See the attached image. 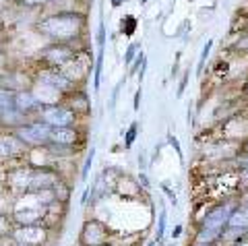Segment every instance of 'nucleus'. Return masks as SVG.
Returning <instances> with one entry per match:
<instances>
[{
	"mask_svg": "<svg viewBox=\"0 0 248 246\" xmlns=\"http://www.w3.org/2000/svg\"><path fill=\"white\" fill-rule=\"evenodd\" d=\"M87 11H48L33 23L35 33L48 40V44L81 46L87 35Z\"/></svg>",
	"mask_w": 248,
	"mask_h": 246,
	"instance_id": "nucleus-1",
	"label": "nucleus"
},
{
	"mask_svg": "<svg viewBox=\"0 0 248 246\" xmlns=\"http://www.w3.org/2000/svg\"><path fill=\"white\" fill-rule=\"evenodd\" d=\"M19 139L27 145L29 149H35V147H48L50 145V133H52V126H48L44 120L40 118H31L27 120L25 124H21L13 130Z\"/></svg>",
	"mask_w": 248,
	"mask_h": 246,
	"instance_id": "nucleus-2",
	"label": "nucleus"
},
{
	"mask_svg": "<svg viewBox=\"0 0 248 246\" xmlns=\"http://www.w3.org/2000/svg\"><path fill=\"white\" fill-rule=\"evenodd\" d=\"M81 48L83 46H75V44H48L37 54V62L42 66L62 68L81 52Z\"/></svg>",
	"mask_w": 248,
	"mask_h": 246,
	"instance_id": "nucleus-3",
	"label": "nucleus"
},
{
	"mask_svg": "<svg viewBox=\"0 0 248 246\" xmlns=\"http://www.w3.org/2000/svg\"><path fill=\"white\" fill-rule=\"evenodd\" d=\"M37 118L44 120L48 126L52 128H58V126H75V124H81V116L77 114L75 110H71L64 102L60 104H52V106H44Z\"/></svg>",
	"mask_w": 248,
	"mask_h": 246,
	"instance_id": "nucleus-4",
	"label": "nucleus"
},
{
	"mask_svg": "<svg viewBox=\"0 0 248 246\" xmlns=\"http://www.w3.org/2000/svg\"><path fill=\"white\" fill-rule=\"evenodd\" d=\"M31 180H33V166H29L27 161L19 166H11L4 172V186L11 190L13 195H23L31 190Z\"/></svg>",
	"mask_w": 248,
	"mask_h": 246,
	"instance_id": "nucleus-5",
	"label": "nucleus"
},
{
	"mask_svg": "<svg viewBox=\"0 0 248 246\" xmlns=\"http://www.w3.org/2000/svg\"><path fill=\"white\" fill-rule=\"evenodd\" d=\"M52 228L46 224H33V226H15L13 240H17L23 246H48Z\"/></svg>",
	"mask_w": 248,
	"mask_h": 246,
	"instance_id": "nucleus-6",
	"label": "nucleus"
},
{
	"mask_svg": "<svg viewBox=\"0 0 248 246\" xmlns=\"http://www.w3.org/2000/svg\"><path fill=\"white\" fill-rule=\"evenodd\" d=\"M110 230L104 221L99 219H87L81 228V234H79V246H106L110 242Z\"/></svg>",
	"mask_w": 248,
	"mask_h": 246,
	"instance_id": "nucleus-7",
	"label": "nucleus"
},
{
	"mask_svg": "<svg viewBox=\"0 0 248 246\" xmlns=\"http://www.w3.org/2000/svg\"><path fill=\"white\" fill-rule=\"evenodd\" d=\"M29 147L13 130H0V161H19L25 159Z\"/></svg>",
	"mask_w": 248,
	"mask_h": 246,
	"instance_id": "nucleus-8",
	"label": "nucleus"
},
{
	"mask_svg": "<svg viewBox=\"0 0 248 246\" xmlns=\"http://www.w3.org/2000/svg\"><path fill=\"white\" fill-rule=\"evenodd\" d=\"M15 104H17V110H21L29 118H37V114H40V110L44 108L40 102H37V97L33 95V91H31L29 87L27 89H17Z\"/></svg>",
	"mask_w": 248,
	"mask_h": 246,
	"instance_id": "nucleus-9",
	"label": "nucleus"
},
{
	"mask_svg": "<svg viewBox=\"0 0 248 246\" xmlns=\"http://www.w3.org/2000/svg\"><path fill=\"white\" fill-rule=\"evenodd\" d=\"M64 104L71 108V110H75L81 118H85V116H87V114L91 112V99H89L87 93H85L83 87L71 91V93H66V95H64Z\"/></svg>",
	"mask_w": 248,
	"mask_h": 246,
	"instance_id": "nucleus-10",
	"label": "nucleus"
},
{
	"mask_svg": "<svg viewBox=\"0 0 248 246\" xmlns=\"http://www.w3.org/2000/svg\"><path fill=\"white\" fill-rule=\"evenodd\" d=\"M228 228L232 230H242V232L248 234V207L240 203L234 213L230 215V221H228Z\"/></svg>",
	"mask_w": 248,
	"mask_h": 246,
	"instance_id": "nucleus-11",
	"label": "nucleus"
},
{
	"mask_svg": "<svg viewBox=\"0 0 248 246\" xmlns=\"http://www.w3.org/2000/svg\"><path fill=\"white\" fill-rule=\"evenodd\" d=\"M15 95H17L15 89L0 87V118H2L6 112H11V110L17 108V104H15Z\"/></svg>",
	"mask_w": 248,
	"mask_h": 246,
	"instance_id": "nucleus-12",
	"label": "nucleus"
},
{
	"mask_svg": "<svg viewBox=\"0 0 248 246\" xmlns=\"http://www.w3.org/2000/svg\"><path fill=\"white\" fill-rule=\"evenodd\" d=\"M56 0H17V4L25 11H50Z\"/></svg>",
	"mask_w": 248,
	"mask_h": 246,
	"instance_id": "nucleus-13",
	"label": "nucleus"
},
{
	"mask_svg": "<svg viewBox=\"0 0 248 246\" xmlns=\"http://www.w3.org/2000/svg\"><path fill=\"white\" fill-rule=\"evenodd\" d=\"M104 50L106 48H97V56H95V66H93V89L99 91L102 85V66H104Z\"/></svg>",
	"mask_w": 248,
	"mask_h": 246,
	"instance_id": "nucleus-14",
	"label": "nucleus"
},
{
	"mask_svg": "<svg viewBox=\"0 0 248 246\" xmlns=\"http://www.w3.org/2000/svg\"><path fill=\"white\" fill-rule=\"evenodd\" d=\"M13 230H15V221L11 217V213H2V211H0V240L11 238Z\"/></svg>",
	"mask_w": 248,
	"mask_h": 246,
	"instance_id": "nucleus-15",
	"label": "nucleus"
},
{
	"mask_svg": "<svg viewBox=\"0 0 248 246\" xmlns=\"http://www.w3.org/2000/svg\"><path fill=\"white\" fill-rule=\"evenodd\" d=\"M232 50H234L236 54H248V29L236 33V42H234V46H232Z\"/></svg>",
	"mask_w": 248,
	"mask_h": 246,
	"instance_id": "nucleus-16",
	"label": "nucleus"
},
{
	"mask_svg": "<svg viewBox=\"0 0 248 246\" xmlns=\"http://www.w3.org/2000/svg\"><path fill=\"white\" fill-rule=\"evenodd\" d=\"M143 48H141V42H133L128 46L126 50H124V66H130L135 62V58L139 56V52H141Z\"/></svg>",
	"mask_w": 248,
	"mask_h": 246,
	"instance_id": "nucleus-17",
	"label": "nucleus"
},
{
	"mask_svg": "<svg viewBox=\"0 0 248 246\" xmlns=\"http://www.w3.org/2000/svg\"><path fill=\"white\" fill-rule=\"evenodd\" d=\"M135 29H137V19L133 17V15H126L120 23V33L122 35H133Z\"/></svg>",
	"mask_w": 248,
	"mask_h": 246,
	"instance_id": "nucleus-18",
	"label": "nucleus"
},
{
	"mask_svg": "<svg viewBox=\"0 0 248 246\" xmlns=\"http://www.w3.org/2000/svg\"><path fill=\"white\" fill-rule=\"evenodd\" d=\"M139 135V122H130V126L126 130V137H124V149H130L133 147V143Z\"/></svg>",
	"mask_w": 248,
	"mask_h": 246,
	"instance_id": "nucleus-19",
	"label": "nucleus"
},
{
	"mask_svg": "<svg viewBox=\"0 0 248 246\" xmlns=\"http://www.w3.org/2000/svg\"><path fill=\"white\" fill-rule=\"evenodd\" d=\"M93 159H95V147H91V149L87 151V157H85V164H83V170H81V180H83V182L87 180L89 170H91V166H93Z\"/></svg>",
	"mask_w": 248,
	"mask_h": 246,
	"instance_id": "nucleus-20",
	"label": "nucleus"
},
{
	"mask_svg": "<svg viewBox=\"0 0 248 246\" xmlns=\"http://www.w3.org/2000/svg\"><path fill=\"white\" fill-rule=\"evenodd\" d=\"M211 48H213V40H207L205 48H203V54H201V58H199V66H197V73H199V75L203 73V68H205V62H207L209 54H211Z\"/></svg>",
	"mask_w": 248,
	"mask_h": 246,
	"instance_id": "nucleus-21",
	"label": "nucleus"
},
{
	"mask_svg": "<svg viewBox=\"0 0 248 246\" xmlns=\"http://www.w3.org/2000/svg\"><path fill=\"white\" fill-rule=\"evenodd\" d=\"M238 172V193H246L248 190V168H242Z\"/></svg>",
	"mask_w": 248,
	"mask_h": 246,
	"instance_id": "nucleus-22",
	"label": "nucleus"
},
{
	"mask_svg": "<svg viewBox=\"0 0 248 246\" xmlns=\"http://www.w3.org/2000/svg\"><path fill=\"white\" fill-rule=\"evenodd\" d=\"M166 219H168L166 211H161V213H159V221H157V232H155V240H157V242L164 240V234H166Z\"/></svg>",
	"mask_w": 248,
	"mask_h": 246,
	"instance_id": "nucleus-23",
	"label": "nucleus"
},
{
	"mask_svg": "<svg viewBox=\"0 0 248 246\" xmlns=\"http://www.w3.org/2000/svg\"><path fill=\"white\" fill-rule=\"evenodd\" d=\"M95 42H97V48H106V23H104V19H99Z\"/></svg>",
	"mask_w": 248,
	"mask_h": 246,
	"instance_id": "nucleus-24",
	"label": "nucleus"
},
{
	"mask_svg": "<svg viewBox=\"0 0 248 246\" xmlns=\"http://www.w3.org/2000/svg\"><path fill=\"white\" fill-rule=\"evenodd\" d=\"M122 83H124V79L116 85V89H114V95H112V102H110V110H114L116 108V99H118V93H120V87H122Z\"/></svg>",
	"mask_w": 248,
	"mask_h": 246,
	"instance_id": "nucleus-25",
	"label": "nucleus"
},
{
	"mask_svg": "<svg viewBox=\"0 0 248 246\" xmlns=\"http://www.w3.org/2000/svg\"><path fill=\"white\" fill-rule=\"evenodd\" d=\"M168 141H170V145H172V147L176 149V153H178V155L182 157V149H180V143H178V139H176V137H172V135H170V137H168Z\"/></svg>",
	"mask_w": 248,
	"mask_h": 246,
	"instance_id": "nucleus-26",
	"label": "nucleus"
},
{
	"mask_svg": "<svg viewBox=\"0 0 248 246\" xmlns=\"http://www.w3.org/2000/svg\"><path fill=\"white\" fill-rule=\"evenodd\" d=\"M186 79H188V73H184L182 81H180V87H178V97H180V95L184 93V89H186Z\"/></svg>",
	"mask_w": 248,
	"mask_h": 246,
	"instance_id": "nucleus-27",
	"label": "nucleus"
},
{
	"mask_svg": "<svg viewBox=\"0 0 248 246\" xmlns=\"http://www.w3.org/2000/svg\"><path fill=\"white\" fill-rule=\"evenodd\" d=\"M141 95H143V91H141V87H139V89H137V93H135V104H133L135 112L139 110V104H141Z\"/></svg>",
	"mask_w": 248,
	"mask_h": 246,
	"instance_id": "nucleus-28",
	"label": "nucleus"
},
{
	"mask_svg": "<svg viewBox=\"0 0 248 246\" xmlns=\"http://www.w3.org/2000/svg\"><path fill=\"white\" fill-rule=\"evenodd\" d=\"M139 184H141V188H149V180H147L145 172H141V176H139Z\"/></svg>",
	"mask_w": 248,
	"mask_h": 246,
	"instance_id": "nucleus-29",
	"label": "nucleus"
},
{
	"mask_svg": "<svg viewBox=\"0 0 248 246\" xmlns=\"http://www.w3.org/2000/svg\"><path fill=\"white\" fill-rule=\"evenodd\" d=\"M232 246H248V234L246 236H242V238H238V240L232 244Z\"/></svg>",
	"mask_w": 248,
	"mask_h": 246,
	"instance_id": "nucleus-30",
	"label": "nucleus"
},
{
	"mask_svg": "<svg viewBox=\"0 0 248 246\" xmlns=\"http://www.w3.org/2000/svg\"><path fill=\"white\" fill-rule=\"evenodd\" d=\"M238 197H240V203H242V205H246V207H248V190H246V193H240Z\"/></svg>",
	"mask_w": 248,
	"mask_h": 246,
	"instance_id": "nucleus-31",
	"label": "nucleus"
},
{
	"mask_svg": "<svg viewBox=\"0 0 248 246\" xmlns=\"http://www.w3.org/2000/svg\"><path fill=\"white\" fill-rule=\"evenodd\" d=\"M126 0H110V4H112V9H118V6H122Z\"/></svg>",
	"mask_w": 248,
	"mask_h": 246,
	"instance_id": "nucleus-32",
	"label": "nucleus"
},
{
	"mask_svg": "<svg viewBox=\"0 0 248 246\" xmlns=\"http://www.w3.org/2000/svg\"><path fill=\"white\" fill-rule=\"evenodd\" d=\"M180 234H182V226H176V228H174V232H172V238H178Z\"/></svg>",
	"mask_w": 248,
	"mask_h": 246,
	"instance_id": "nucleus-33",
	"label": "nucleus"
},
{
	"mask_svg": "<svg viewBox=\"0 0 248 246\" xmlns=\"http://www.w3.org/2000/svg\"><path fill=\"white\" fill-rule=\"evenodd\" d=\"M242 93H244V95H246V97H248V81H246V83H244V87H242Z\"/></svg>",
	"mask_w": 248,
	"mask_h": 246,
	"instance_id": "nucleus-34",
	"label": "nucleus"
},
{
	"mask_svg": "<svg viewBox=\"0 0 248 246\" xmlns=\"http://www.w3.org/2000/svg\"><path fill=\"white\" fill-rule=\"evenodd\" d=\"M157 244H159V242H157V240H155V238H153V240H151L149 244H147V246H157Z\"/></svg>",
	"mask_w": 248,
	"mask_h": 246,
	"instance_id": "nucleus-35",
	"label": "nucleus"
},
{
	"mask_svg": "<svg viewBox=\"0 0 248 246\" xmlns=\"http://www.w3.org/2000/svg\"><path fill=\"white\" fill-rule=\"evenodd\" d=\"M147 2H149V0H141V4H147Z\"/></svg>",
	"mask_w": 248,
	"mask_h": 246,
	"instance_id": "nucleus-36",
	"label": "nucleus"
},
{
	"mask_svg": "<svg viewBox=\"0 0 248 246\" xmlns=\"http://www.w3.org/2000/svg\"><path fill=\"white\" fill-rule=\"evenodd\" d=\"M244 29H248V17H246V27H244Z\"/></svg>",
	"mask_w": 248,
	"mask_h": 246,
	"instance_id": "nucleus-37",
	"label": "nucleus"
},
{
	"mask_svg": "<svg viewBox=\"0 0 248 246\" xmlns=\"http://www.w3.org/2000/svg\"><path fill=\"white\" fill-rule=\"evenodd\" d=\"M170 246H176V244H170Z\"/></svg>",
	"mask_w": 248,
	"mask_h": 246,
	"instance_id": "nucleus-38",
	"label": "nucleus"
}]
</instances>
